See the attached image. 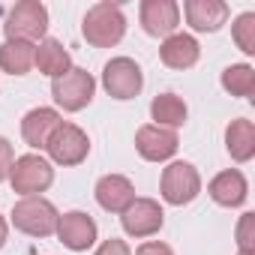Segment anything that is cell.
<instances>
[{"instance_id":"cell-1","label":"cell","mask_w":255,"mask_h":255,"mask_svg":"<svg viewBox=\"0 0 255 255\" xmlns=\"http://www.w3.org/2000/svg\"><path fill=\"white\" fill-rule=\"evenodd\" d=\"M81 33L93 48H111L126 33V15H123V9L117 3L102 0V3L87 9V15L81 21Z\"/></svg>"},{"instance_id":"cell-2","label":"cell","mask_w":255,"mask_h":255,"mask_svg":"<svg viewBox=\"0 0 255 255\" xmlns=\"http://www.w3.org/2000/svg\"><path fill=\"white\" fill-rule=\"evenodd\" d=\"M45 30H48V9L39 0H21V3H15L6 15V24H3L6 39H21V42H33V45H36V39L39 42L45 39Z\"/></svg>"},{"instance_id":"cell-3","label":"cell","mask_w":255,"mask_h":255,"mask_svg":"<svg viewBox=\"0 0 255 255\" xmlns=\"http://www.w3.org/2000/svg\"><path fill=\"white\" fill-rule=\"evenodd\" d=\"M57 219H60L57 207H54L48 198H42V195L21 198V201L12 207V225H15L18 231L30 234V237H48V234H54Z\"/></svg>"},{"instance_id":"cell-4","label":"cell","mask_w":255,"mask_h":255,"mask_svg":"<svg viewBox=\"0 0 255 255\" xmlns=\"http://www.w3.org/2000/svg\"><path fill=\"white\" fill-rule=\"evenodd\" d=\"M93 93H96L93 75L87 69H78V66H72L69 72H63L60 78L51 81V96H54V102L63 111H81V108H87L90 99H93Z\"/></svg>"},{"instance_id":"cell-5","label":"cell","mask_w":255,"mask_h":255,"mask_svg":"<svg viewBox=\"0 0 255 255\" xmlns=\"http://www.w3.org/2000/svg\"><path fill=\"white\" fill-rule=\"evenodd\" d=\"M9 183L18 195L30 198V195H39L45 192L51 183H54V168L48 159L36 156V153H27V156H18L12 162V171H9Z\"/></svg>"},{"instance_id":"cell-6","label":"cell","mask_w":255,"mask_h":255,"mask_svg":"<svg viewBox=\"0 0 255 255\" xmlns=\"http://www.w3.org/2000/svg\"><path fill=\"white\" fill-rule=\"evenodd\" d=\"M159 189L168 204L183 207V204L195 201V195L201 192V174L192 162H171L168 168H162Z\"/></svg>"},{"instance_id":"cell-7","label":"cell","mask_w":255,"mask_h":255,"mask_svg":"<svg viewBox=\"0 0 255 255\" xmlns=\"http://www.w3.org/2000/svg\"><path fill=\"white\" fill-rule=\"evenodd\" d=\"M45 150H48V156H51L57 165H78V162H84L87 153H90V138H87V132L81 129V126L60 120V126L51 132Z\"/></svg>"},{"instance_id":"cell-8","label":"cell","mask_w":255,"mask_h":255,"mask_svg":"<svg viewBox=\"0 0 255 255\" xmlns=\"http://www.w3.org/2000/svg\"><path fill=\"white\" fill-rule=\"evenodd\" d=\"M102 87L114 99H135L144 87V72L132 57H114L102 69Z\"/></svg>"},{"instance_id":"cell-9","label":"cell","mask_w":255,"mask_h":255,"mask_svg":"<svg viewBox=\"0 0 255 255\" xmlns=\"http://www.w3.org/2000/svg\"><path fill=\"white\" fill-rule=\"evenodd\" d=\"M120 222H123V231L129 237H150L162 228L165 222V213L159 207V201L153 198H135L129 207L120 213Z\"/></svg>"},{"instance_id":"cell-10","label":"cell","mask_w":255,"mask_h":255,"mask_svg":"<svg viewBox=\"0 0 255 255\" xmlns=\"http://www.w3.org/2000/svg\"><path fill=\"white\" fill-rule=\"evenodd\" d=\"M54 231H57L60 243H63L66 249H72V252L90 249V246L96 243V234H99L93 216L84 213V210H69V213H63V216L57 219V228H54Z\"/></svg>"},{"instance_id":"cell-11","label":"cell","mask_w":255,"mask_h":255,"mask_svg":"<svg viewBox=\"0 0 255 255\" xmlns=\"http://www.w3.org/2000/svg\"><path fill=\"white\" fill-rule=\"evenodd\" d=\"M177 132L174 129H165V126H156V123H147L135 132V150L141 153V159L147 162H165L177 153Z\"/></svg>"},{"instance_id":"cell-12","label":"cell","mask_w":255,"mask_h":255,"mask_svg":"<svg viewBox=\"0 0 255 255\" xmlns=\"http://www.w3.org/2000/svg\"><path fill=\"white\" fill-rule=\"evenodd\" d=\"M138 18L147 36H171L180 24V6L174 0H141Z\"/></svg>"},{"instance_id":"cell-13","label":"cell","mask_w":255,"mask_h":255,"mask_svg":"<svg viewBox=\"0 0 255 255\" xmlns=\"http://www.w3.org/2000/svg\"><path fill=\"white\" fill-rule=\"evenodd\" d=\"M96 201L102 210L108 213H123L126 207H129L135 201V186L129 177H123V174H105L96 180Z\"/></svg>"},{"instance_id":"cell-14","label":"cell","mask_w":255,"mask_h":255,"mask_svg":"<svg viewBox=\"0 0 255 255\" xmlns=\"http://www.w3.org/2000/svg\"><path fill=\"white\" fill-rule=\"evenodd\" d=\"M183 12H186L189 27L198 33H216L231 15L228 3H222V0H186Z\"/></svg>"},{"instance_id":"cell-15","label":"cell","mask_w":255,"mask_h":255,"mask_svg":"<svg viewBox=\"0 0 255 255\" xmlns=\"http://www.w3.org/2000/svg\"><path fill=\"white\" fill-rule=\"evenodd\" d=\"M207 192H210V198H213L219 207H240V204L246 201V195H249V183H246L243 171L228 168V171H219V174L210 180Z\"/></svg>"},{"instance_id":"cell-16","label":"cell","mask_w":255,"mask_h":255,"mask_svg":"<svg viewBox=\"0 0 255 255\" xmlns=\"http://www.w3.org/2000/svg\"><path fill=\"white\" fill-rule=\"evenodd\" d=\"M57 126H60V114L54 108H33L21 120V135H24V141L30 147H39L42 150Z\"/></svg>"},{"instance_id":"cell-17","label":"cell","mask_w":255,"mask_h":255,"mask_svg":"<svg viewBox=\"0 0 255 255\" xmlns=\"http://www.w3.org/2000/svg\"><path fill=\"white\" fill-rule=\"evenodd\" d=\"M159 57L171 69H189V66L198 63L201 48H198L195 36H189V33H171V36H165V42L159 48Z\"/></svg>"},{"instance_id":"cell-18","label":"cell","mask_w":255,"mask_h":255,"mask_svg":"<svg viewBox=\"0 0 255 255\" xmlns=\"http://www.w3.org/2000/svg\"><path fill=\"white\" fill-rule=\"evenodd\" d=\"M33 66H36L42 75H48V78H60L63 72L72 69V57H69V51L63 48L60 39L45 36V39L36 45V60H33Z\"/></svg>"},{"instance_id":"cell-19","label":"cell","mask_w":255,"mask_h":255,"mask_svg":"<svg viewBox=\"0 0 255 255\" xmlns=\"http://www.w3.org/2000/svg\"><path fill=\"white\" fill-rule=\"evenodd\" d=\"M225 147L234 162H249L255 156V123L246 117H237L225 129Z\"/></svg>"},{"instance_id":"cell-20","label":"cell","mask_w":255,"mask_h":255,"mask_svg":"<svg viewBox=\"0 0 255 255\" xmlns=\"http://www.w3.org/2000/svg\"><path fill=\"white\" fill-rule=\"evenodd\" d=\"M36 60V45L21 39H6L0 45V69L9 75H27Z\"/></svg>"},{"instance_id":"cell-21","label":"cell","mask_w":255,"mask_h":255,"mask_svg":"<svg viewBox=\"0 0 255 255\" xmlns=\"http://www.w3.org/2000/svg\"><path fill=\"white\" fill-rule=\"evenodd\" d=\"M186 114H189L186 102L180 96H174V93H159L150 102V117L156 120V126H165V129H177V126H183Z\"/></svg>"},{"instance_id":"cell-22","label":"cell","mask_w":255,"mask_h":255,"mask_svg":"<svg viewBox=\"0 0 255 255\" xmlns=\"http://www.w3.org/2000/svg\"><path fill=\"white\" fill-rule=\"evenodd\" d=\"M222 87H225L231 96L249 99V96L255 93V69L246 66V63H231V66H225V72H222Z\"/></svg>"},{"instance_id":"cell-23","label":"cell","mask_w":255,"mask_h":255,"mask_svg":"<svg viewBox=\"0 0 255 255\" xmlns=\"http://www.w3.org/2000/svg\"><path fill=\"white\" fill-rule=\"evenodd\" d=\"M231 36L243 54H255V12L237 15V21L231 24Z\"/></svg>"},{"instance_id":"cell-24","label":"cell","mask_w":255,"mask_h":255,"mask_svg":"<svg viewBox=\"0 0 255 255\" xmlns=\"http://www.w3.org/2000/svg\"><path fill=\"white\" fill-rule=\"evenodd\" d=\"M237 246L240 252H255V213H243L237 222Z\"/></svg>"},{"instance_id":"cell-25","label":"cell","mask_w":255,"mask_h":255,"mask_svg":"<svg viewBox=\"0 0 255 255\" xmlns=\"http://www.w3.org/2000/svg\"><path fill=\"white\" fill-rule=\"evenodd\" d=\"M12 162H15V156H12V144H9L3 135H0V183H3V180H9Z\"/></svg>"},{"instance_id":"cell-26","label":"cell","mask_w":255,"mask_h":255,"mask_svg":"<svg viewBox=\"0 0 255 255\" xmlns=\"http://www.w3.org/2000/svg\"><path fill=\"white\" fill-rule=\"evenodd\" d=\"M96 255H132V252H129V246H126V240H120V237H108V240L96 249Z\"/></svg>"},{"instance_id":"cell-27","label":"cell","mask_w":255,"mask_h":255,"mask_svg":"<svg viewBox=\"0 0 255 255\" xmlns=\"http://www.w3.org/2000/svg\"><path fill=\"white\" fill-rule=\"evenodd\" d=\"M135 255H174V252H171V246L162 243V240H147V243H141V246L135 249Z\"/></svg>"},{"instance_id":"cell-28","label":"cell","mask_w":255,"mask_h":255,"mask_svg":"<svg viewBox=\"0 0 255 255\" xmlns=\"http://www.w3.org/2000/svg\"><path fill=\"white\" fill-rule=\"evenodd\" d=\"M6 234H9V225H6V219L0 216V249L6 246Z\"/></svg>"},{"instance_id":"cell-29","label":"cell","mask_w":255,"mask_h":255,"mask_svg":"<svg viewBox=\"0 0 255 255\" xmlns=\"http://www.w3.org/2000/svg\"><path fill=\"white\" fill-rule=\"evenodd\" d=\"M237 255H255V252H240V249H237Z\"/></svg>"}]
</instances>
